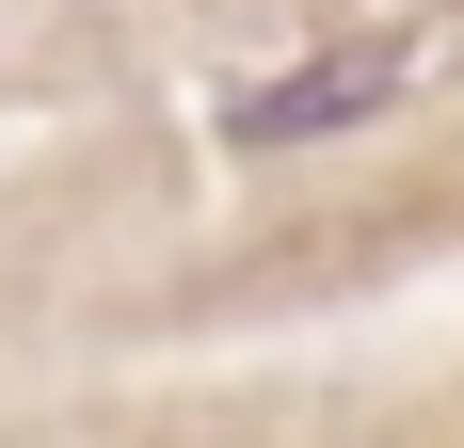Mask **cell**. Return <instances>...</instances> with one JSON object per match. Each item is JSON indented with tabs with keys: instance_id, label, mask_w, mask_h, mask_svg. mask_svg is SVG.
Masks as SVG:
<instances>
[{
	"instance_id": "1",
	"label": "cell",
	"mask_w": 464,
	"mask_h": 448,
	"mask_svg": "<svg viewBox=\"0 0 464 448\" xmlns=\"http://www.w3.org/2000/svg\"><path fill=\"white\" fill-rule=\"evenodd\" d=\"M401 81H417V33H336V48H304V64H273V81H240L225 96V144H240V161L336 144V129H369Z\"/></svg>"
}]
</instances>
